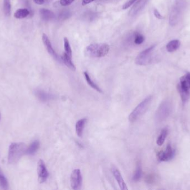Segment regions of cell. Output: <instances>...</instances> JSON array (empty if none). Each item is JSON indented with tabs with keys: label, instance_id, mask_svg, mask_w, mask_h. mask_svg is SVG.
Returning a JSON list of instances; mask_svg holds the SVG:
<instances>
[{
	"label": "cell",
	"instance_id": "obj_20",
	"mask_svg": "<svg viewBox=\"0 0 190 190\" xmlns=\"http://www.w3.org/2000/svg\"><path fill=\"white\" fill-rule=\"evenodd\" d=\"M39 147H40L39 141H37V140L34 141L31 144V145L29 146V147L27 148L26 154L28 155H32L37 152Z\"/></svg>",
	"mask_w": 190,
	"mask_h": 190
},
{
	"label": "cell",
	"instance_id": "obj_6",
	"mask_svg": "<svg viewBox=\"0 0 190 190\" xmlns=\"http://www.w3.org/2000/svg\"><path fill=\"white\" fill-rule=\"evenodd\" d=\"M183 3L181 0L177 1L171 11L170 16L169 22L171 26H174L177 24L180 19L181 14L183 8Z\"/></svg>",
	"mask_w": 190,
	"mask_h": 190
},
{
	"label": "cell",
	"instance_id": "obj_34",
	"mask_svg": "<svg viewBox=\"0 0 190 190\" xmlns=\"http://www.w3.org/2000/svg\"><path fill=\"white\" fill-rule=\"evenodd\" d=\"M0 119H1V114H0Z\"/></svg>",
	"mask_w": 190,
	"mask_h": 190
},
{
	"label": "cell",
	"instance_id": "obj_1",
	"mask_svg": "<svg viewBox=\"0 0 190 190\" xmlns=\"http://www.w3.org/2000/svg\"><path fill=\"white\" fill-rule=\"evenodd\" d=\"M153 97L152 95L146 97L140 103L133 109L128 117V120L130 123H134L140 118L147 111L150 105Z\"/></svg>",
	"mask_w": 190,
	"mask_h": 190
},
{
	"label": "cell",
	"instance_id": "obj_33",
	"mask_svg": "<svg viewBox=\"0 0 190 190\" xmlns=\"http://www.w3.org/2000/svg\"><path fill=\"white\" fill-rule=\"evenodd\" d=\"M37 5H42L44 2V0H33Z\"/></svg>",
	"mask_w": 190,
	"mask_h": 190
},
{
	"label": "cell",
	"instance_id": "obj_26",
	"mask_svg": "<svg viewBox=\"0 0 190 190\" xmlns=\"http://www.w3.org/2000/svg\"><path fill=\"white\" fill-rule=\"evenodd\" d=\"M0 187L4 190H7L8 187V180L1 172H0Z\"/></svg>",
	"mask_w": 190,
	"mask_h": 190
},
{
	"label": "cell",
	"instance_id": "obj_13",
	"mask_svg": "<svg viewBox=\"0 0 190 190\" xmlns=\"http://www.w3.org/2000/svg\"><path fill=\"white\" fill-rule=\"evenodd\" d=\"M35 95L40 101L42 102L50 101L54 98V95L53 94L47 93L41 89H36L35 90Z\"/></svg>",
	"mask_w": 190,
	"mask_h": 190
},
{
	"label": "cell",
	"instance_id": "obj_10",
	"mask_svg": "<svg viewBox=\"0 0 190 190\" xmlns=\"http://www.w3.org/2000/svg\"><path fill=\"white\" fill-rule=\"evenodd\" d=\"M175 155V150L170 144H168L165 151H161L157 154V158L160 161L166 162L172 160Z\"/></svg>",
	"mask_w": 190,
	"mask_h": 190
},
{
	"label": "cell",
	"instance_id": "obj_15",
	"mask_svg": "<svg viewBox=\"0 0 190 190\" xmlns=\"http://www.w3.org/2000/svg\"><path fill=\"white\" fill-rule=\"evenodd\" d=\"M87 122L86 118H82L77 121L76 123L75 129L77 135L79 137H81L83 135L85 127Z\"/></svg>",
	"mask_w": 190,
	"mask_h": 190
},
{
	"label": "cell",
	"instance_id": "obj_8",
	"mask_svg": "<svg viewBox=\"0 0 190 190\" xmlns=\"http://www.w3.org/2000/svg\"><path fill=\"white\" fill-rule=\"evenodd\" d=\"M70 183L73 190H79L81 188L82 177L79 169H75L71 173L70 177Z\"/></svg>",
	"mask_w": 190,
	"mask_h": 190
},
{
	"label": "cell",
	"instance_id": "obj_23",
	"mask_svg": "<svg viewBox=\"0 0 190 190\" xmlns=\"http://www.w3.org/2000/svg\"><path fill=\"white\" fill-rule=\"evenodd\" d=\"M142 167H141V164L138 163L136 166V170L135 171V173L133 174V180L134 182H138V181L141 179L142 177Z\"/></svg>",
	"mask_w": 190,
	"mask_h": 190
},
{
	"label": "cell",
	"instance_id": "obj_29",
	"mask_svg": "<svg viewBox=\"0 0 190 190\" xmlns=\"http://www.w3.org/2000/svg\"><path fill=\"white\" fill-rule=\"evenodd\" d=\"M74 0H59L60 4L62 6H67L74 2Z\"/></svg>",
	"mask_w": 190,
	"mask_h": 190
},
{
	"label": "cell",
	"instance_id": "obj_18",
	"mask_svg": "<svg viewBox=\"0 0 190 190\" xmlns=\"http://www.w3.org/2000/svg\"><path fill=\"white\" fill-rule=\"evenodd\" d=\"M40 15L42 19L45 21L52 20L55 17L54 13L51 11L45 8L41 9L40 11Z\"/></svg>",
	"mask_w": 190,
	"mask_h": 190
},
{
	"label": "cell",
	"instance_id": "obj_7",
	"mask_svg": "<svg viewBox=\"0 0 190 190\" xmlns=\"http://www.w3.org/2000/svg\"><path fill=\"white\" fill-rule=\"evenodd\" d=\"M178 90L180 94L183 103H185L190 98V88L186 79L185 75L181 77L180 83L178 85Z\"/></svg>",
	"mask_w": 190,
	"mask_h": 190
},
{
	"label": "cell",
	"instance_id": "obj_17",
	"mask_svg": "<svg viewBox=\"0 0 190 190\" xmlns=\"http://www.w3.org/2000/svg\"><path fill=\"white\" fill-rule=\"evenodd\" d=\"M181 42L178 40H173L166 45V49L169 52H175L180 46Z\"/></svg>",
	"mask_w": 190,
	"mask_h": 190
},
{
	"label": "cell",
	"instance_id": "obj_11",
	"mask_svg": "<svg viewBox=\"0 0 190 190\" xmlns=\"http://www.w3.org/2000/svg\"><path fill=\"white\" fill-rule=\"evenodd\" d=\"M111 171L112 173V175H114V178H115L117 182L118 183L120 187L121 190H127L128 188L127 187V185L125 182L124 178L121 175L120 171L119 169L116 167L115 166H111Z\"/></svg>",
	"mask_w": 190,
	"mask_h": 190
},
{
	"label": "cell",
	"instance_id": "obj_19",
	"mask_svg": "<svg viewBox=\"0 0 190 190\" xmlns=\"http://www.w3.org/2000/svg\"><path fill=\"white\" fill-rule=\"evenodd\" d=\"M84 77L85 78L86 80L87 84H89L90 86L92 88L96 90L97 91H98L99 93H102V90L99 87V85L97 84H96L94 80L91 79V78L90 77L89 74H88V73L86 72H84Z\"/></svg>",
	"mask_w": 190,
	"mask_h": 190
},
{
	"label": "cell",
	"instance_id": "obj_32",
	"mask_svg": "<svg viewBox=\"0 0 190 190\" xmlns=\"http://www.w3.org/2000/svg\"><path fill=\"white\" fill-rule=\"evenodd\" d=\"M185 77L188 84V85H189L190 88V73H188L186 75H185Z\"/></svg>",
	"mask_w": 190,
	"mask_h": 190
},
{
	"label": "cell",
	"instance_id": "obj_5",
	"mask_svg": "<svg viewBox=\"0 0 190 190\" xmlns=\"http://www.w3.org/2000/svg\"><path fill=\"white\" fill-rule=\"evenodd\" d=\"M155 45H152L146 49L141 52L136 57L135 59L136 64L138 65H146L150 63L152 59L151 53L153 51Z\"/></svg>",
	"mask_w": 190,
	"mask_h": 190
},
{
	"label": "cell",
	"instance_id": "obj_25",
	"mask_svg": "<svg viewBox=\"0 0 190 190\" xmlns=\"http://www.w3.org/2000/svg\"><path fill=\"white\" fill-rule=\"evenodd\" d=\"M64 47L65 50V53L68 55L69 57H72V52L71 47L69 44V40L66 37L64 38Z\"/></svg>",
	"mask_w": 190,
	"mask_h": 190
},
{
	"label": "cell",
	"instance_id": "obj_3",
	"mask_svg": "<svg viewBox=\"0 0 190 190\" xmlns=\"http://www.w3.org/2000/svg\"><path fill=\"white\" fill-rule=\"evenodd\" d=\"M110 51V46L105 43L89 45L86 48V53L92 57H102L106 56Z\"/></svg>",
	"mask_w": 190,
	"mask_h": 190
},
{
	"label": "cell",
	"instance_id": "obj_31",
	"mask_svg": "<svg viewBox=\"0 0 190 190\" xmlns=\"http://www.w3.org/2000/svg\"><path fill=\"white\" fill-rule=\"evenodd\" d=\"M95 0H82V5H83V6H85V5H86L87 4L90 3H92Z\"/></svg>",
	"mask_w": 190,
	"mask_h": 190
},
{
	"label": "cell",
	"instance_id": "obj_2",
	"mask_svg": "<svg viewBox=\"0 0 190 190\" xmlns=\"http://www.w3.org/2000/svg\"><path fill=\"white\" fill-rule=\"evenodd\" d=\"M27 150L26 146L23 143H13L8 149V161L10 164L16 163Z\"/></svg>",
	"mask_w": 190,
	"mask_h": 190
},
{
	"label": "cell",
	"instance_id": "obj_4",
	"mask_svg": "<svg viewBox=\"0 0 190 190\" xmlns=\"http://www.w3.org/2000/svg\"><path fill=\"white\" fill-rule=\"evenodd\" d=\"M172 110V105L170 101L165 100L158 106L156 111L155 118L157 123H161L170 116Z\"/></svg>",
	"mask_w": 190,
	"mask_h": 190
},
{
	"label": "cell",
	"instance_id": "obj_30",
	"mask_svg": "<svg viewBox=\"0 0 190 190\" xmlns=\"http://www.w3.org/2000/svg\"><path fill=\"white\" fill-rule=\"evenodd\" d=\"M153 13H154V15L155 16V17L157 18L158 19H163V16L161 15L160 13L158 12V10L155 9L153 11Z\"/></svg>",
	"mask_w": 190,
	"mask_h": 190
},
{
	"label": "cell",
	"instance_id": "obj_21",
	"mask_svg": "<svg viewBox=\"0 0 190 190\" xmlns=\"http://www.w3.org/2000/svg\"><path fill=\"white\" fill-rule=\"evenodd\" d=\"M29 14L30 11L27 8H20L15 12L14 17L18 19H21L27 17Z\"/></svg>",
	"mask_w": 190,
	"mask_h": 190
},
{
	"label": "cell",
	"instance_id": "obj_27",
	"mask_svg": "<svg viewBox=\"0 0 190 190\" xmlns=\"http://www.w3.org/2000/svg\"><path fill=\"white\" fill-rule=\"evenodd\" d=\"M145 41V37L142 35L140 34H137L135 38V43L136 45H140L142 44Z\"/></svg>",
	"mask_w": 190,
	"mask_h": 190
},
{
	"label": "cell",
	"instance_id": "obj_12",
	"mask_svg": "<svg viewBox=\"0 0 190 190\" xmlns=\"http://www.w3.org/2000/svg\"><path fill=\"white\" fill-rule=\"evenodd\" d=\"M42 39L43 43H44L46 49L47 50V52L55 59L59 60V58L58 57V55H57L56 52H55L54 50L52 47V44L51 42V41L49 40V38L48 37L46 34H43Z\"/></svg>",
	"mask_w": 190,
	"mask_h": 190
},
{
	"label": "cell",
	"instance_id": "obj_24",
	"mask_svg": "<svg viewBox=\"0 0 190 190\" xmlns=\"http://www.w3.org/2000/svg\"><path fill=\"white\" fill-rule=\"evenodd\" d=\"M3 11L5 15L9 17L11 14V5L10 0H3Z\"/></svg>",
	"mask_w": 190,
	"mask_h": 190
},
{
	"label": "cell",
	"instance_id": "obj_9",
	"mask_svg": "<svg viewBox=\"0 0 190 190\" xmlns=\"http://www.w3.org/2000/svg\"><path fill=\"white\" fill-rule=\"evenodd\" d=\"M37 173L39 181L41 183L44 182L47 180L49 176V173L47 171L46 166L45 165L44 161L42 160H39L37 163Z\"/></svg>",
	"mask_w": 190,
	"mask_h": 190
},
{
	"label": "cell",
	"instance_id": "obj_28",
	"mask_svg": "<svg viewBox=\"0 0 190 190\" xmlns=\"http://www.w3.org/2000/svg\"><path fill=\"white\" fill-rule=\"evenodd\" d=\"M137 0H128L127 2H126L124 5L122 6V9L123 10H126L128 8H130L131 5H133L134 3H136Z\"/></svg>",
	"mask_w": 190,
	"mask_h": 190
},
{
	"label": "cell",
	"instance_id": "obj_16",
	"mask_svg": "<svg viewBox=\"0 0 190 190\" xmlns=\"http://www.w3.org/2000/svg\"><path fill=\"white\" fill-rule=\"evenodd\" d=\"M61 59H62L63 62H64V64L66 65L69 69L73 70V71L76 70V67H75L74 62H72V57H69L68 55L64 52L62 55Z\"/></svg>",
	"mask_w": 190,
	"mask_h": 190
},
{
	"label": "cell",
	"instance_id": "obj_14",
	"mask_svg": "<svg viewBox=\"0 0 190 190\" xmlns=\"http://www.w3.org/2000/svg\"><path fill=\"white\" fill-rule=\"evenodd\" d=\"M147 0H139L133 5V7L129 12V15L133 16L136 15L143 8Z\"/></svg>",
	"mask_w": 190,
	"mask_h": 190
},
{
	"label": "cell",
	"instance_id": "obj_22",
	"mask_svg": "<svg viewBox=\"0 0 190 190\" xmlns=\"http://www.w3.org/2000/svg\"><path fill=\"white\" fill-rule=\"evenodd\" d=\"M167 134H168V130L167 128L163 129V130L161 132L160 134L158 136L156 141V143L158 146H161L165 142L166 137L167 136Z\"/></svg>",
	"mask_w": 190,
	"mask_h": 190
}]
</instances>
